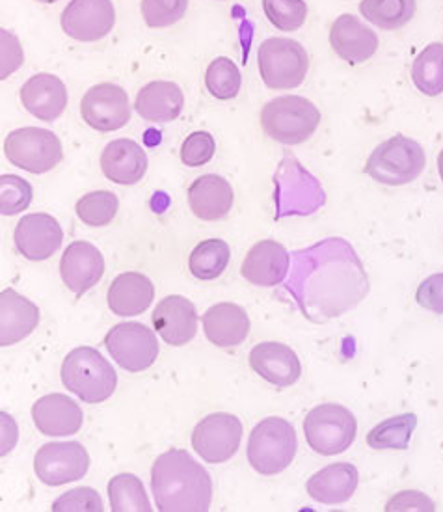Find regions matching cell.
Segmentation results:
<instances>
[{
	"label": "cell",
	"mask_w": 443,
	"mask_h": 512,
	"mask_svg": "<svg viewBox=\"0 0 443 512\" xmlns=\"http://www.w3.org/2000/svg\"><path fill=\"white\" fill-rule=\"evenodd\" d=\"M438 172H440V177H442L443 183V149L440 151V155H438Z\"/></svg>",
	"instance_id": "cell-47"
},
{
	"label": "cell",
	"mask_w": 443,
	"mask_h": 512,
	"mask_svg": "<svg viewBox=\"0 0 443 512\" xmlns=\"http://www.w3.org/2000/svg\"><path fill=\"white\" fill-rule=\"evenodd\" d=\"M417 304L432 313H443V272L432 274L419 285L416 293Z\"/></svg>",
	"instance_id": "cell-43"
},
{
	"label": "cell",
	"mask_w": 443,
	"mask_h": 512,
	"mask_svg": "<svg viewBox=\"0 0 443 512\" xmlns=\"http://www.w3.org/2000/svg\"><path fill=\"white\" fill-rule=\"evenodd\" d=\"M291 269V257L283 244L261 241L244 257L241 274L246 282L259 287H274L285 280Z\"/></svg>",
	"instance_id": "cell-21"
},
{
	"label": "cell",
	"mask_w": 443,
	"mask_h": 512,
	"mask_svg": "<svg viewBox=\"0 0 443 512\" xmlns=\"http://www.w3.org/2000/svg\"><path fill=\"white\" fill-rule=\"evenodd\" d=\"M60 274L69 291L77 297H82L105 274V259L94 244L77 241L69 244L60 261Z\"/></svg>",
	"instance_id": "cell-18"
},
{
	"label": "cell",
	"mask_w": 443,
	"mask_h": 512,
	"mask_svg": "<svg viewBox=\"0 0 443 512\" xmlns=\"http://www.w3.org/2000/svg\"><path fill=\"white\" fill-rule=\"evenodd\" d=\"M270 23L283 32H295L306 23L308 4L304 0H263Z\"/></svg>",
	"instance_id": "cell-38"
},
{
	"label": "cell",
	"mask_w": 443,
	"mask_h": 512,
	"mask_svg": "<svg viewBox=\"0 0 443 512\" xmlns=\"http://www.w3.org/2000/svg\"><path fill=\"white\" fill-rule=\"evenodd\" d=\"M118 207H120V202H118L116 194H112L110 190H95V192L82 196L75 209L86 226L103 228L116 218Z\"/></svg>",
	"instance_id": "cell-37"
},
{
	"label": "cell",
	"mask_w": 443,
	"mask_h": 512,
	"mask_svg": "<svg viewBox=\"0 0 443 512\" xmlns=\"http://www.w3.org/2000/svg\"><path fill=\"white\" fill-rule=\"evenodd\" d=\"M229 257H231V250L228 243L220 239H209L192 250L188 259V269L198 280L203 282L215 280L228 269Z\"/></svg>",
	"instance_id": "cell-34"
},
{
	"label": "cell",
	"mask_w": 443,
	"mask_h": 512,
	"mask_svg": "<svg viewBox=\"0 0 443 512\" xmlns=\"http://www.w3.org/2000/svg\"><path fill=\"white\" fill-rule=\"evenodd\" d=\"M295 427L282 418L259 421L248 440V462L261 475H278L291 466L296 455Z\"/></svg>",
	"instance_id": "cell-6"
},
{
	"label": "cell",
	"mask_w": 443,
	"mask_h": 512,
	"mask_svg": "<svg viewBox=\"0 0 443 512\" xmlns=\"http://www.w3.org/2000/svg\"><path fill=\"white\" fill-rule=\"evenodd\" d=\"M82 120L95 131L112 133L131 120V103L127 92L112 82L92 86L81 103Z\"/></svg>",
	"instance_id": "cell-13"
},
{
	"label": "cell",
	"mask_w": 443,
	"mask_h": 512,
	"mask_svg": "<svg viewBox=\"0 0 443 512\" xmlns=\"http://www.w3.org/2000/svg\"><path fill=\"white\" fill-rule=\"evenodd\" d=\"M356 431L358 423L354 414L336 403L315 406L304 419L309 447L324 457L345 453L354 444Z\"/></svg>",
	"instance_id": "cell-7"
},
{
	"label": "cell",
	"mask_w": 443,
	"mask_h": 512,
	"mask_svg": "<svg viewBox=\"0 0 443 512\" xmlns=\"http://www.w3.org/2000/svg\"><path fill=\"white\" fill-rule=\"evenodd\" d=\"M187 10L188 0H142V17L149 28L172 27Z\"/></svg>",
	"instance_id": "cell-40"
},
{
	"label": "cell",
	"mask_w": 443,
	"mask_h": 512,
	"mask_svg": "<svg viewBox=\"0 0 443 512\" xmlns=\"http://www.w3.org/2000/svg\"><path fill=\"white\" fill-rule=\"evenodd\" d=\"M233 200L235 194L228 179L216 174L198 177L188 189L190 211L205 222H215L228 215Z\"/></svg>",
	"instance_id": "cell-27"
},
{
	"label": "cell",
	"mask_w": 443,
	"mask_h": 512,
	"mask_svg": "<svg viewBox=\"0 0 443 512\" xmlns=\"http://www.w3.org/2000/svg\"><path fill=\"white\" fill-rule=\"evenodd\" d=\"M330 45L341 60L349 64H363L376 53L378 36L356 15L343 14L332 23Z\"/></svg>",
	"instance_id": "cell-19"
},
{
	"label": "cell",
	"mask_w": 443,
	"mask_h": 512,
	"mask_svg": "<svg viewBox=\"0 0 443 512\" xmlns=\"http://www.w3.org/2000/svg\"><path fill=\"white\" fill-rule=\"evenodd\" d=\"M135 107L146 122H174L183 112L185 95L175 82H149L136 95Z\"/></svg>",
	"instance_id": "cell-30"
},
{
	"label": "cell",
	"mask_w": 443,
	"mask_h": 512,
	"mask_svg": "<svg viewBox=\"0 0 443 512\" xmlns=\"http://www.w3.org/2000/svg\"><path fill=\"white\" fill-rule=\"evenodd\" d=\"M23 66V49L19 45V40L8 30H2V79L10 77Z\"/></svg>",
	"instance_id": "cell-44"
},
{
	"label": "cell",
	"mask_w": 443,
	"mask_h": 512,
	"mask_svg": "<svg viewBox=\"0 0 443 512\" xmlns=\"http://www.w3.org/2000/svg\"><path fill=\"white\" fill-rule=\"evenodd\" d=\"M285 289L304 317L326 323L356 308L369 293V278L345 239H324L293 256Z\"/></svg>",
	"instance_id": "cell-1"
},
{
	"label": "cell",
	"mask_w": 443,
	"mask_h": 512,
	"mask_svg": "<svg viewBox=\"0 0 443 512\" xmlns=\"http://www.w3.org/2000/svg\"><path fill=\"white\" fill-rule=\"evenodd\" d=\"M321 112L306 97L282 95L261 110V127L272 140L296 146L317 131Z\"/></svg>",
	"instance_id": "cell-4"
},
{
	"label": "cell",
	"mask_w": 443,
	"mask_h": 512,
	"mask_svg": "<svg viewBox=\"0 0 443 512\" xmlns=\"http://www.w3.org/2000/svg\"><path fill=\"white\" fill-rule=\"evenodd\" d=\"M108 498L112 512H151L153 507L146 488L133 473H120L108 483Z\"/></svg>",
	"instance_id": "cell-33"
},
{
	"label": "cell",
	"mask_w": 443,
	"mask_h": 512,
	"mask_svg": "<svg viewBox=\"0 0 443 512\" xmlns=\"http://www.w3.org/2000/svg\"><path fill=\"white\" fill-rule=\"evenodd\" d=\"M427 164L425 149L414 138L404 135L391 136L371 153L365 174L376 183L388 187H401L416 181Z\"/></svg>",
	"instance_id": "cell-5"
},
{
	"label": "cell",
	"mask_w": 443,
	"mask_h": 512,
	"mask_svg": "<svg viewBox=\"0 0 443 512\" xmlns=\"http://www.w3.org/2000/svg\"><path fill=\"white\" fill-rule=\"evenodd\" d=\"M105 345L116 364L129 373L146 371L159 356L155 332L140 323L116 324L105 337Z\"/></svg>",
	"instance_id": "cell-11"
},
{
	"label": "cell",
	"mask_w": 443,
	"mask_h": 512,
	"mask_svg": "<svg viewBox=\"0 0 443 512\" xmlns=\"http://www.w3.org/2000/svg\"><path fill=\"white\" fill-rule=\"evenodd\" d=\"M416 414H403L378 423L373 431L367 434V444L376 451L382 449H406L410 438L416 431Z\"/></svg>",
	"instance_id": "cell-35"
},
{
	"label": "cell",
	"mask_w": 443,
	"mask_h": 512,
	"mask_svg": "<svg viewBox=\"0 0 443 512\" xmlns=\"http://www.w3.org/2000/svg\"><path fill=\"white\" fill-rule=\"evenodd\" d=\"M202 321L205 337L220 349L237 347L250 334L248 313L231 302L215 304L203 313Z\"/></svg>",
	"instance_id": "cell-25"
},
{
	"label": "cell",
	"mask_w": 443,
	"mask_h": 512,
	"mask_svg": "<svg viewBox=\"0 0 443 512\" xmlns=\"http://www.w3.org/2000/svg\"><path fill=\"white\" fill-rule=\"evenodd\" d=\"M34 470L41 483L62 486L79 481L90 470V455L79 442L45 444L36 453Z\"/></svg>",
	"instance_id": "cell-14"
},
{
	"label": "cell",
	"mask_w": 443,
	"mask_h": 512,
	"mask_svg": "<svg viewBox=\"0 0 443 512\" xmlns=\"http://www.w3.org/2000/svg\"><path fill=\"white\" fill-rule=\"evenodd\" d=\"M259 71L270 90H293L306 81L309 56L306 49L289 38H269L257 53Z\"/></svg>",
	"instance_id": "cell-8"
},
{
	"label": "cell",
	"mask_w": 443,
	"mask_h": 512,
	"mask_svg": "<svg viewBox=\"0 0 443 512\" xmlns=\"http://www.w3.org/2000/svg\"><path fill=\"white\" fill-rule=\"evenodd\" d=\"M21 103L34 118L54 122L68 105L66 84L51 73H38L23 84Z\"/></svg>",
	"instance_id": "cell-22"
},
{
	"label": "cell",
	"mask_w": 443,
	"mask_h": 512,
	"mask_svg": "<svg viewBox=\"0 0 443 512\" xmlns=\"http://www.w3.org/2000/svg\"><path fill=\"white\" fill-rule=\"evenodd\" d=\"M116 25L112 0H71L62 14V28L71 40L99 41Z\"/></svg>",
	"instance_id": "cell-15"
},
{
	"label": "cell",
	"mask_w": 443,
	"mask_h": 512,
	"mask_svg": "<svg viewBox=\"0 0 443 512\" xmlns=\"http://www.w3.org/2000/svg\"><path fill=\"white\" fill-rule=\"evenodd\" d=\"M101 170L112 183L125 187L136 185L148 170L146 151L129 138H118L103 149Z\"/></svg>",
	"instance_id": "cell-24"
},
{
	"label": "cell",
	"mask_w": 443,
	"mask_h": 512,
	"mask_svg": "<svg viewBox=\"0 0 443 512\" xmlns=\"http://www.w3.org/2000/svg\"><path fill=\"white\" fill-rule=\"evenodd\" d=\"M358 483H360L358 470L347 462H337V464L326 466L313 477H309L306 490L309 496L319 503L341 505L354 496Z\"/></svg>",
	"instance_id": "cell-28"
},
{
	"label": "cell",
	"mask_w": 443,
	"mask_h": 512,
	"mask_svg": "<svg viewBox=\"0 0 443 512\" xmlns=\"http://www.w3.org/2000/svg\"><path fill=\"white\" fill-rule=\"evenodd\" d=\"M4 155L17 168L30 174H47L60 164L64 149L53 131L40 127L15 129L4 140Z\"/></svg>",
	"instance_id": "cell-10"
},
{
	"label": "cell",
	"mask_w": 443,
	"mask_h": 512,
	"mask_svg": "<svg viewBox=\"0 0 443 512\" xmlns=\"http://www.w3.org/2000/svg\"><path fill=\"white\" fill-rule=\"evenodd\" d=\"M103 501L94 488H75L53 503L54 512H103Z\"/></svg>",
	"instance_id": "cell-41"
},
{
	"label": "cell",
	"mask_w": 443,
	"mask_h": 512,
	"mask_svg": "<svg viewBox=\"0 0 443 512\" xmlns=\"http://www.w3.org/2000/svg\"><path fill=\"white\" fill-rule=\"evenodd\" d=\"M32 419L41 434L47 436H71L81 431V406L68 395L51 393L38 399L32 406Z\"/></svg>",
	"instance_id": "cell-23"
},
{
	"label": "cell",
	"mask_w": 443,
	"mask_h": 512,
	"mask_svg": "<svg viewBox=\"0 0 443 512\" xmlns=\"http://www.w3.org/2000/svg\"><path fill=\"white\" fill-rule=\"evenodd\" d=\"M64 241V231L58 220L47 213H32L19 220L14 243L19 254L30 261H45L53 257Z\"/></svg>",
	"instance_id": "cell-16"
},
{
	"label": "cell",
	"mask_w": 443,
	"mask_h": 512,
	"mask_svg": "<svg viewBox=\"0 0 443 512\" xmlns=\"http://www.w3.org/2000/svg\"><path fill=\"white\" fill-rule=\"evenodd\" d=\"M216 142L213 135L207 131H196L188 136L181 146V161L187 166L198 168L213 159L215 155Z\"/></svg>",
	"instance_id": "cell-42"
},
{
	"label": "cell",
	"mask_w": 443,
	"mask_h": 512,
	"mask_svg": "<svg viewBox=\"0 0 443 512\" xmlns=\"http://www.w3.org/2000/svg\"><path fill=\"white\" fill-rule=\"evenodd\" d=\"M242 440L241 419L233 414H211L192 432V447L205 462L222 464L239 451Z\"/></svg>",
	"instance_id": "cell-12"
},
{
	"label": "cell",
	"mask_w": 443,
	"mask_h": 512,
	"mask_svg": "<svg viewBox=\"0 0 443 512\" xmlns=\"http://www.w3.org/2000/svg\"><path fill=\"white\" fill-rule=\"evenodd\" d=\"M416 0H362L363 17L382 30H397L408 25L416 15Z\"/></svg>",
	"instance_id": "cell-31"
},
{
	"label": "cell",
	"mask_w": 443,
	"mask_h": 512,
	"mask_svg": "<svg viewBox=\"0 0 443 512\" xmlns=\"http://www.w3.org/2000/svg\"><path fill=\"white\" fill-rule=\"evenodd\" d=\"M40 323V310L34 302L14 289L0 293V345L10 347L30 336Z\"/></svg>",
	"instance_id": "cell-26"
},
{
	"label": "cell",
	"mask_w": 443,
	"mask_h": 512,
	"mask_svg": "<svg viewBox=\"0 0 443 512\" xmlns=\"http://www.w3.org/2000/svg\"><path fill=\"white\" fill-rule=\"evenodd\" d=\"M151 490L161 512H207L213 501L209 473L183 449H170L153 462Z\"/></svg>",
	"instance_id": "cell-2"
},
{
	"label": "cell",
	"mask_w": 443,
	"mask_h": 512,
	"mask_svg": "<svg viewBox=\"0 0 443 512\" xmlns=\"http://www.w3.org/2000/svg\"><path fill=\"white\" fill-rule=\"evenodd\" d=\"M155 287L146 274L123 272L108 287V308L121 317H135L148 310Z\"/></svg>",
	"instance_id": "cell-29"
},
{
	"label": "cell",
	"mask_w": 443,
	"mask_h": 512,
	"mask_svg": "<svg viewBox=\"0 0 443 512\" xmlns=\"http://www.w3.org/2000/svg\"><path fill=\"white\" fill-rule=\"evenodd\" d=\"M62 382L84 403H105L118 388V375L103 354L94 347L69 352L62 364Z\"/></svg>",
	"instance_id": "cell-3"
},
{
	"label": "cell",
	"mask_w": 443,
	"mask_h": 512,
	"mask_svg": "<svg viewBox=\"0 0 443 512\" xmlns=\"http://www.w3.org/2000/svg\"><path fill=\"white\" fill-rule=\"evenodd\" d=\"M17 442V425L6 412H2V455H8Z\"/></svg>",
	"instance_id": "cell-46"
},
{
	"label": "cell",
	"mask_w": 443,
	"mask_h": 512,
	"mask_svg": "<svg viewBox=\"0 0 443 512\" xmlns=\"http://www.w3.org/2000/svg\"><path fill=\"white\" fill-rule=\"evenodd\" d=\"M38 2H43V4H53L56 0H38Z\"/></svg>",
	"instance_id": "cell-48"
},
{
	"label": "cell",
	"mask_w": 443,
	"mask_h": 512,
	"mask_svg": "<svg viewBox=\"0 0 443 512\" xmlns=\"http://www.w3.org/2000/svg\"><path fill=\"white\" fill-rule=\"evenodd\" d=\"M241 82V71L235 66V62L226 56L215 58L205 71V86L209 94L220 101H229L237 97L241 92Z\"/></svg>",
	"instance_id": "cell-36"
},
{
	"label": "cell",
	"mask_w": 443,
	"mask_h": 512,
	"mask_svg": "<svg viewBox=\"0 0 443 512\" xmlns=\"http://www.w3.org/2000/svg\"><path fill=\"white\" fill-rule=\"evenodd\" d=\"M276 218L291 215H311L324 203L319 181L304 170L295 157L285 155L276 176Z\"/></svg>",
	"instance_id": "cell-9"
},
{
	"label": "cell",
	"mask_w": 443,
	"mask_h": 512,
	"mask_svg": "<svg viewBox=\"0 0 443 512\" xmlns=\"http://www.w3.org/2000/svg\"><path fill=\"white\" fill-rule=\"evenodd\" d=\"M250 367L259 377L278 388L293 386L302 373L296 352L278 341L256 345L250 352Z\"/></svg>",
	"instance_id": "cell-20"
},
{
	"label": "cell",
	"mask_w": 443,
	"mask_h": 512,
	"mask_svg": "<svg viewBox=\"0 0 443 512\" xmlns=\"http://www.w3.org/2000/svg\"><path fill=\"white\" fill-rule=\"evenodd\" d=\"M412 82L423 95L443 94V43H430L417 54L412 64Z\"/></svg>",
	"instance_id": "cell-32"
},
{
	"label": "cell",
	"mask_w": 443,
	"mask_h": 512,
	"mask_svg": "<svg viewBox=\"0 0 443 512\" xmlns=\"http://www.w3.org/2000/svg\"><path fill=\"white\" fill-rule=\"evenodd\" d=\"M151 321L162 339L172 347L187 345L198 332L196 306L181 295L162 298L153 311Z\"/></svg>",
	"instance_id": "cell-17"
},
{
	"label": "cell",
	"mask_w": 443,
	"mask_h": 512,
	"mask_svg": "<svg viewBox=\"0 0 443 512\" xmlns=\"http://www.w3.org/2000/svg\"><path fill=\"white\" fill-rule=\"evenodd\" d=\"M34 190L27 179L19 176L0 177V211L4 216L23 213L32 202Z\"/></svg>",
	"instance_id": "cell-39"
},
{
	"label": "cell",
	"mask_w": 443,
	"mask_h": 512,
	"mask_svg": "<svg viewBox=\"0 0 443 512\" xmlns=\"http://www.w3.org/2000/svg\"><path fill=\"white\" fill-rule=\"evenodd\" d=\"M386 511H434V503L421 492L406 490L403 494L390 499Z\"/></svg>",
	"instance_id": "cell-45"
}]
</instances>
